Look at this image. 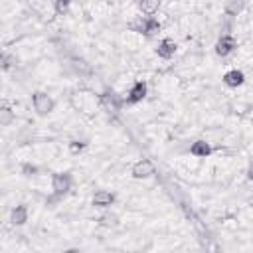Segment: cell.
<instances>
[{
	"mask_svg": "<svg viewBox=\"0 0 253 253\" xmlns=\"http://www.w3.org/2000/svg\"><path fill=\"white\" fill-rule=\"evenodd\" d=\"M128 30L134 32V34H140L144 38H154V36L160 34L162 24L158 22L156 16H144V14H140V16H136V18H132L128 22Z\"/></svg>",
	"mask_w": 253,
	"mask_h": 253,
	"instance_id": "obj_1",
	"label": "cell"
},
{
	"mask_svg": "<svg viewBox=\"0 0 253 253\" xmlns=\"http://www.w3.org/2000/svg\"><path fill=\"white\" fill-rule=\"evenodd\" d=\"M32 107L36 111V115L40 117H47L53 109H55V101L49 93L45 91H34L32 93Z\"/></svg>",
	"mask_w": 253,
	"mask_h": 253,
	"instance_id": "obj_2",
	"label": "cell"
},
{
	"mask_svg": "<svg viewBox=\"0 0 253 253\" xmlns=\"http://www.w3.org/2000/svg\"><path fill=\"white\" fill-rule=\"evenodd\" d=\"M71 186H73V176L71 172H55L51 176V192L57 194V196H67L71 192Z\"/></svg>",
	"mask_w": 253,
	"mask_h": 253,
	"instance_id": "obj_3",
	"label": "cell"
},
{
	"mask_svg": "<svg viewBox=\"0 0 253 253\" xmlns=\"http://www.w3.org/2000/svg\"><path fill=\"white\" fill-rule=\"evenodd\" d=\"M154 174H156V166H154V162L148 160V158H140V160H136V162L130 166V176H132L134 180H148V178H152Z\"/></svg>",
	"mask_w": 253,
	"mask_h": 253,
	"instance_id": "obj_4",
	"label": "cell"
},
{
	"mask_svg": "<svg viewBox=\"0 0 253 253\" xmlns=\"http://www.w3.org/2000/svg\"><path fill=\"white\" fill-rule=\"evenodd\" d=\"M146 95H148V83L146 81H134L130 87H128V91H126V95H125V103L126 105H136V103H142L144 99H146Z\"/></svg>",
	"mask_w": 253,
	"mask_h": 253,
	"instance_id": "obj_5",
	"label": "cell"
},
{
	"mask_svg": "<svg viewBox=\"0 0 253 253\" xmlns=\"http://www.w3.org/2000/svg\"><path fill=\"white\" fill-rule=\"evenodd\" d=\"M235 47H237V42H235L233 34H221V36L217 38L215 45H213V51H215V55H219V57H227V55H231V53L235 51Z\"/></svg>",
	"mask_w": 253,
	"mask_h": 253,
	"instance_id": "obj_6",
	"label": "cell"
},
{
	"mask_svg": "<svg viewBox=\"0 0 253 253\" xmlns=\"http://www.w3.org/2000/svg\"><path fill=\"white\" fill-rule=\"evenodd\" d=\"M176 51H178V43H176L172 38H162V40L156 43V47H154V53H156L158 57H162V59L174 57Z\"/></svg>",
	"mask_w": 253,
	"mask_h": 253,
	"instance_id": "obj_7",
	"label": "cell"
},
{
	"mask_svg": "<svg viewBox=\"0 0 253 253\" xmlns=\"http://www.w3.org/2000/svg\"><path fill=\"white\" fill-rule=\"evenodd\" d=\"M28 219H30V210H28L26 204H18V206H14V208L10 210V223H12L14 227L26 225Z\"/></svg>",
	"mask_w": 253,
	"mask_h": 253,
	"instance_id": "obj_8",
	"label": "cell"
},
{
	"mask_svg": "<svg viewBox=\"0 0 253 253\" xmlns=\"http://www.w3.org/2000/svg\"><path fill=\"white\" fill-rule=\"evenodd\" d=\"M115 200H117V196L113 192H109V190H97L93 194V198H91V204L95 208H99V210H107V208H111L115 204Z\"/></svg>",
	"mask_w": 253,
	"mask_h": 253,
	"instance_id": "obj_9",
	"label": "cell"
},
{
	"mask_svg": "<svg viewBox=\"0 0 253 253\" xmlns=\"http://www.w3.org/2000/svg\"><path fill=\"white\" fill-rule=\"evenodd\" d=\"M221 81H223L225 87L237 89V87H241V85L245 83V73H243L241 69H237V67H235V69H227V71L223 73Z\"/></svg>",
	"mask_w": 253,
	"mask_h": 253,
	"instance_id": "obj_10",
	"label": "cell"
},
{
	"mask_svg": "<svg viewBox=\"0 0 253 253\" xmlns=\"http://www.w3.org/2000/svg\"><path fill=\"white\" fill-rule=\"evenodd\" d=\"M190 154L192 156H196V158H208L211 152H213V146L208 142V140H204V138H198V140H194L192 144H190Z\"/></svg>",
	"mask_w": 253,
	"mask_h": 253,
	"instance_id": "obj_11",
	"label": "cell"
},
{
	"mask_svg": "<svg viewBox=\"0 0 253 253\" xmlns=\"http://www.w3.org/2000/svg\"><path fill=\"white\" fill-rule=\"evenodd\" d=\"M123 103H125V99H121V97H119V95H115L113 91H111V93L101 95V105H103L107 111H111V113L119 111V109L123 107Z\"/></svg>",
	"mask_w": 253,
	"mask_h": 253,
	"instance_id": "obj_12",
	"label": "cell"
},
{
	"mask_svg": "<svg viewBox=\"0 0 253 253\" xmlns=\"http://www.w3.org/2000/svg\"><path fill=\"white\" fill-rule=\"evenodd\" d=\"M245 8V0H227L223 6V14L225 18H237Z\"/></svg>",
	"mask_w": 253,
	"mask_h": 253,
	"instance_id": "obj_13",
	"label": "cell"
},
{
	"mask_svg": "<svg viewBox=\"0 0 253 253\" xmlns=\"http://www.w3.org/2000/svg\"><path fill=\"white\" fill-rule=\"evenodd\" d=\"M160 8V0H138V10L144 16H154Z\"/></svg>",
	"mask_w": 253,
	"mask_h": 253,
	"instance_id": "obj_14",
	"label": "cell"
},
{
	"mask_svg": "<svg viewBox=\"0 0 253 253\" xmlns=\"http://www.w3.org/2000/svg\"><path fill=\"white\" fill-rule=\"evenodd\" d=\"M12 121H14V111H12V107L4 101L2 107H0V125H2V126H10Z\"/></svg>",
	"mask_w": 253,
	"mask_h": 253,
	"instance_id": "obj_15",
	"label": "cell"
},
{
	"mask_svg": "<svg viewBox=\"0 0 253 253\" xmlns=\"http://www.w3.org/2000/svg\"><path fill=\"white\" fill-rule=\"evenodd\" d=\"M85 148H87V140H81V138H73V140H69V142H67V150H69V154H73V156L81 154Z\"/></svg>",
	"mask_w": 253,
	"mask_h": 253,
	"instance_id": "obj_16",
	"label": "cell"
},
{
	"mask_svg": "<svg viewBox=\"0 0 253 253\" xmlns=\"http://www.w3.org/2000/svg\"><path fill=\"white\" fill-rule=\"evenodd\" d=\"M71 2L73 0H53V12L57 16H67L71 10Z\"/></svg>",
	"mask_w": 253,
	"mask_h": 253,
	"instance_id": "obj_17",
	"label": "cell"
},
{
	"mask_svg": "<svg viewBox=\"0 0 253 253\" xmlns=\"http://www.w3.org/2000/svg\"><path fill=\"white\" fill-rule=\"evenodd\" d=\"M99 223L105 225V227H115V225H119V217L115 213H105V215L99 217Z\"/></svg>",
	"mask_w": 253,
	"mask_h": 253,
	"instance_id": "obj_18",
	"label": "cell"
},
{
	"mask_svg": "<svg viewBox=\"0 0 253 253\" xmlns=\"http://www.w3.org/2000/svg\"><path fill=\"white\" fill-rule=\"evenodd\" d=\"M20 172L24 174V176H38V172H40V168L36 166V164H32V162H24L22 164V168H20Z\"/></svg>",
	"mask_w": 253,
	"mask_h": 253,
	"instance_id": "obj_19",
	"label": "cell"
},
{
	"mask_svg": "<svg viewBox=\"0 0 253 253\" xmlns=\"http://www.w3.org/2000/svg\"><path fill=\"white\" fill-rule=\"evenodd\" d=\"M59 200H61V196H57V194L51 192V194L45 198V208H55V204H57Z\"/></svg>",
	"mask_w": 253,
	"mask_h": 253,
	"instance_id": "obj_20",
	"label": "cell"
},
{
	"mask_svg": "<svg viewBox=\"0 0 253 253\" xmlns=\"http://www.w3.org/2000/svg\"><path fill=\"white\" fill-rule=\"evenodd\" d=\"M10 65H12V63H10V55H8V53H4V55H2V69H4V71H8V69H10Z\"/></svg>",
	"mask_w": 253,
	"mask_h": 253,
	"instance_id": "obj_21",
	"label": "cell"
},
{
	"mask_svg": "<svg viewBox=\"0 0 253 253\" xmlns=\"http://www.w3.org/2000/svg\"><path fill=\"white\" fill-rule=\"evenodd\" d=\"M245 178H247L249 182H253V162L247 166V170H245Z\"/></svg>",
	"mask_w": 253,
	"mask_h": 253,
	"instance_id": "obj_22",
	"label": "cell"
}]
</instances>
